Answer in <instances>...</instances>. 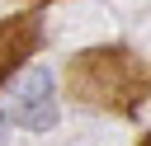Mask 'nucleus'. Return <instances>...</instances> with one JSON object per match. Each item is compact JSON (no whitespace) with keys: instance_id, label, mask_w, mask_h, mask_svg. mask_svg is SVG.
Instances as JSON below:
<instances>
[{"instance_id":"obj_1","label":"nucleus","mask_w":151,"mask_h":146,"mask_svg":"<svg viewBox=\"0 0 151 146\" xmlns=\"http://www.w3.org/2000/svg\"><path fill=\"white\" fill-rule=\"evenodd\" d=\"M66 94L76 104H90V108L137 113L151 94V71L127 47H94L66 66Z\"/></svg>"},{"instance_id":"obj_2","label":"nucleus","mask_w":151,"mask_h":146,"mask_svg":"<svg viewBox=\"0 0 151 146\" xmlns=\"http://www.w3.org/2000/svg\"><path fill=\"white\" fill-rule=\"evenodd\" d=\"M14 122L28 127V132H47L57 122V94H52V71L47 66H33L19 75L14 85Z\"/></svg>"},{"instance_id":"obj_3","label":"nucleus","mask_w":151,"mask_h":146,"mask_svg":"<svg viewBox=\"0 0 151 146\" xmlns=\"http://www.w3.org/2000/svg\"><path fill=\"white\" fill-rule=\"evenodd\" d=\"M42 42V14L28 9V14H14L0 24V80H9V71L33 57V47Z\"/></svg>"},{"instance_id":"obj_4","label":"nucleus","mask_w":151,"mask_h":146,"mask_svg":"<svg viewBox=\"0 0 151 146\" xmlns=\"http://www.w3.org/2000/svg\"><path fill=\"white\" fill-rule=\"evenodd\" d=\"M142 146H151V137H146V141H142Z\"/></svg>"}]
</instances>
